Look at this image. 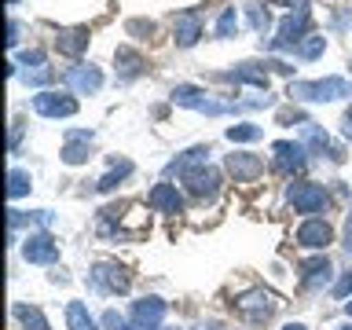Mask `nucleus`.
I'll return each mask as SVG.
<instances>
[{
  "label": "nucleus",
  "mask_w": 352,
  "mask_h": 330,
  "mask_svg": "<svg viewBox=\"0 0 352 330\" xmlns=\"http://www.w3.org/2000/svg\"><path fill=\"white\" fill-rule=\"evenodd\" d=\"M349 294H352V272H345L334 286V297H349Z\"/></svg>",
  "instance_id": "7c9ffc66"
},
{
  "label": "nucleus",
  "mask_w": 352,
  "mask_h": 330,
  "mask_svg": "<svg viewBox=\"0 0 352 330\" xmlns=\"http://www.w3.org/2000/svg\"><path fill=\"white\" fill-rule=\"evenodd\" d=\"M92 158V132L77 129V132H66V147H63V162L66 165H81Z\"/></svg>",
  "instance_id": "ddd939ff"
},
{
  "label": "nucleus",
  "mask_w": 352,
  "mask_h": 330,
  "mask_svg": "<svg viewBox=\"0 0 352 330\" xmlns=\"http://www.w3.org/2000/svg\"><path fill=\"white\" fill-rule=\"evenodd\" d=\"M52 70H48V66H41V70H26V85H48L52 81Z\"/></svg>",
  "instance_id": "c756f323"
},
{
  "label": "nucleus",
  "mask_w": 352,
  "mask_h": 330,
  "mask_svg": "<svg viewBox=\"0 0 352 330\" xmlns=\"http://www.w3.org/2000/svg\"><path fill=\"white\" fill-rule=\"evenodd\" d=\"M66 85H70L74 92H99L103 74H99L96 66H70V70H66Z\"/></svg>",
  "instance_id": "2eb2a0df"
},
{
  "label": "nucleus",
  "mask_w": 352,
  "mask_h": 330,
  "mask_svg": "<svg viewBox=\"0 0 352 330\" xmlns=\"http://www.w3.org/2000/svg\"><path fill=\"white\" fill-rule=\"evenodd\" d=\"M283 330H305V323H286Z\"/></svg>",
  "instance_id": "f704fd0d"
},
{
  "label": "nucleus",
  "mask_w": 352,
  "mask_h": 330,
  "mask_svg": "<svg viewBox=\"0 0 352 330\" xmlns=\"http://www.w3.org/2000/svg\"><path fill=\"white\" fill-rule=\"evenodd\" d=\"M224 81H235V85H253V88H268V74H264V66L261 63H242V66H235L231 74H220Z\"/></svg>",
  "instance_id": "dca6fc26"
},
{
  "label": "nucleus",
  "mask_w": 352,
  "mask_h": 330,
  "mask_svg": "<svg viewBox=\"0 0 352 330\" xmlns=\"http://www.w3.org/2000/svg\"><path fill=\"white\" fill-rule=\"evenodd\" d=\"M268 4H275V8H301L297 0H268Z\"/></svg>",
  "instance_id": "72a5a7b5"
},
{
  "label": "nucleus",
  "mask_w": 352,
  "mask_h": 330,
  "mask_svg": "<svg viewBox=\"0 0 352 330\" xmlns=\"http://www.w3.org/2000/svg\"><path fill=\"white\" fill-rule=\"evenodd\" d=\"M272 151H275V169H283V173H290V169H301V165H305V147H301V143L279 140Z\"/></svg>",
  "instance_id": "f3484780"
},
{
  "label": "nucleus",
  "mask_w": 352,
  "mask_h": 330,
  "mask_svg": "<svg viewBox=\"0 0 352 330\" xmlns=\"http://www.w3.org/2000/svg\"><path fill=\"white\" fill-rule=\"evenodd\" d=\"M11 4H19V0H11Z\"/></svg>",
  "instance_id": "4c0bfd02"
},
{
  "label": "nucleus",
  "mask_w": 352,
  "mask_h": 330,
  "mask_svg": "<svg viewBox=\"0 0 352 330\" xmlns=\"http://www.w3.org/2000/svg\"><path fill=\"white\" fill-rule=\"evenodd\" d=\"M294 99H308V103H330V99H345L352 96V85L345 77H323V81H297L290 85Z\"/></svg>",
  "instance_id": "f257e3e1"
},
{
  "label": "nucleus",
  "mask_w": 352,
  "mask_h": 330,
  "mask_svg": "<svg viewBox=\"0 0 352 330\" xmlns=\"http://www.w3.org/2000/svg\"><path fill=\"white\" fill-rule=\"evenodd\" d=\"M349 316H352V301H349Z\"/></svg>",
  "instance_id": "e433bc0d"
},
{
  "label": "nucleus",
  "mask_w": 352,
  "mask_h": 330,
  "mask_svg": "<svg viewBox=\"0 0 352 330\" xmlns=\"http://www.w3.org/2000/svg\"><path fill=\"white\" fill-rule=\"evenodd\" d=\"M246 19H250V26L257 30V33H268V30H272V15H268L261 4H250V8H246Z\"/></svg>",
  "instance_id": "bb28decb"
},
{
  "label": "nucleus",
  "mask_w": 352,
  "mask_h": 330,
  "mask_svg": "<svg viewBox=\"0 0 352 330\" xmlns=\"http://www.w3.org/2000/svg\"><path fill=\"white\" fill-rule=\"evenodd\" d=\"M132 173V162H125V158H121V162H114V165H110V173L103 176V180H99L96 187H99V191H114V187L121 184V180H125V176Z\"/></svg>",
  "instance_id": "b1692460"
},
{
  "label": "nucleus",
  "mask_w": 352,
  "mask_h": 330,
  "mask_svg": "<svg viewBox=\"0 0 352 330\" xmlns=\"http://www.w3.org/2000/svg\"><path fill=\"white\" fill-rule=\"evenodd\" d=\"M327 191H323V184H290V206L297 209V213H323L327 209Z\"/></svg>",
  "instance_id": "20e7f679"
},
{
  "label": "nucleus",
  "mask_w": 352,
  "mask_h": 330,
  "mask_svg": "<svg viewBox=\"0 0 352 330\" xmlns=\"http://www.w3.org/2000/svg\"><path fill=\"white\" fill-rule=\"evenodd\" d=\"M228 173L235 176V184H253L264 173V162L257 154H228Z\"/></svg>",
  "instance_id": "9b49d317"
},
{
  "label": "nucleus",
  "mask_w": 352,
  "mask_h": 330,
  "mask_svg": "<svg viewBox=\"0 0 352 330\" xmlns=\"http://www.w3.org/2000/svg\"><path fill=\"white\" fill-rule=\"evenodd\" d=\"M33 110L41 118H70V114H77V99L59 96V92H37L33 96Z\"/></svg>",
  "instance_id": "423d86ee"
},
{
  "label": "nucleus",
  "mask_w": 352,
  "mask_h": 330,
  "mask_svg": "<svg viewBox=\"0 0 352 330\" xmlns=\"http://www.w3.org/2000/svg\"><path fill=\"white\" fill-rule=\"evenodd\" d=\"M129 33H154V22H143V19H132V22H129Z\"/></svg>",
  "instance_id": "473e14b6"
},
{
  "label": "nucleus",
  "mask_w": 352,
  "mask_h": 330,
  "mask_svg": "<svg viewBox=\"0 0 352 330\" xmlns=\"http://www.w3.org/2000/svg\"><path fill=\"white\" fill-rule=\"evenodd\" d=\"M235 312L246 319V323L261 327V323H268V319L275 316V297L264 294V290H250V294H242L235 301Z\"/></svg>",
  "instance_id": "7ed1b4c3"
},
{
  "label": "nucleus",
  "mask_w": 352,
  "mask_h": 330,
  "mask_svg": "<svg viewBox=\"0 0 352 330\" xmlns=\"http://www.w3.org/2000/svg\"><path fill=\"white\" fill-rule=\"evenodd\" d=\"M198 37H202V15L198 11H180L173 22V41L180 48H191V44H198Z\"/></svg>",
  "instance_id": "9d476101"
},
{
  "label": "nucleus",
  "mask_w": 352,
  "mask_h": 330,
  "mask_svg": "<svg viewBox=\"0 0 352 330\" xmlns=\"http://www.w3.org/2000/svg\"><path fill=\"white\" fill-rule=\"evenodd\" d=\"M184 180H187V191H191L198 202H213L217 191H220V176H217V169H209V165H198V169L184 173Z\"/></svg>",
  "instance_id": "39448f33"
},
{
  "label": "nucleus",
  "mask_w": 352,
  "mask_h": 330,
  "mask_svg": "<svg viewBox=\"0 0 352 330\" xmlns=\"http://www.w3.org/2000/svg\"><path fill=\"white\" fill-rule=\"evenodd\" d=\"M264 136V129L261 125H250V121H242V125H231L228 129V140L231 143H253V140H261Z\"/></svg>",
  "instance_id": "393cba45"
},
{
  "label": "nucleus",
  "mask_w": 352,
  "mask_h": 330,
  "mask_svg": "<svg viewBox=\"0 0 352 330\" xmlns=\"http://www.w3.org/2000/svg\"><path fill=\"white\" fill-rule=\"evenodd\" d=\"M22 257H26L30 264H55L59 261V242H55L52 235H30L26 246H22Z\"/></svg>",
  "instance_id": "6e6552de"
},
{
  "label": "nucleus",
  "mask_w": 352,
  "mask_h": 330,
  "mask_svg": "<svg viewBox=\"0 0 352 330\" xmlns=\"http://www.w3.org/2000/svg\"><path fill=\"white\" fill-rule=\"evenodd\" d=\"M330 261L327 257H312V261H305L301 264V279H305V286H319V283H327L330 279Z\"/></svg>",
  "instance_id": "6ab92c4d"
},
{
  "label": "nucleus",
  "mask_w": 352,
  "mask_h": 330,
  "mask_svg": "<svg viewBox=\"0 0 352 330\" xmlns=\"http://www.w3.org/2000/svg\"><path fill=\"white\" fill-rule=\"evenodd\" d=\"M297 242H301L305 250H327L330 242H334V228H330L327 220L312 217V220H305V224L297 228Z\"/></svg>",
  "instance_id": "0eeeda50"
},
{
  "label": "nucleus",
  "mask_w": 352,
  "mask_h": 330,
  "mask_svg": "<svg viewBox=\"0 0 352 330\" xmlns=\"http://www.w3.org/2000/svg\"><path fill=\"white\" fill-rule=\"evenodd\" d=\"M92 283H96V290H103V294H125L129 290V272L121 268V264H99L92 272Z\"/></svg>",
  "instance_id": "1a4fd4ad"
},
{
  "label": "nucleus",
  "mask_w": 352,
  "mask_h": 330,
  "mask_svg": "<svg viewBox=\"0 0 352 330\" xmlns=\"http://www.w3.org/2000/svg\"><path fill=\"white\" fill-rule=\"evenodd\" d=\"M19 59L26 63V66H30V63H33V66H41V63H44V52H41V48H30V52H22Z\"/></svg>",
  "instance_id": "2f4dec72"
},
{
  "label": "nucleus",
  "mask_w": 352,
  "mask_h": 330,
  "mask_svg": "<svg viewBox=\"0 0 352 330\" xmlns=\"http://www.w3.org/2000/svg\"><path fill=\"white\" fill-rule=\"evenodd\" d=\"M147 206L158 213H184V198L176 191V184H154L147 195Z\"/></svg>",
  "instance_id": "f8f14e48"
},
{
  "label": "nucleus",
  "mask_w": 352,
  "mask_h": 330,
  "mask_svg": "<svg viewBox=\"0 0 352 330\" xmlns=\"http://www.w3.org/2000/svg\"><path fill=\"white\" fill-rule=\"evenodd\" d=\"M162 316H165V301H158V297H143V301L132 305V319L140 327H158Z\"/></svg>",
  "instance_id": "a211bd4d"
},
{
  "label": "nucleus",
  "mask_w": 352,
  "mask_h": 330,
  "mask_svg": "<svg viewBox=\"0 0 352 330\" xmlns=\"http://www.w3.org/2000/svg\"><path fill=\"white\" fill-rule=\"evenodd\" d=\"M334 330H352V323H341V327H334Z\"/></svg>",
  "instance_id": "c9c22d12"
},
{
  "label": "nucleus",
  "mask_w": 352,
  "mask_h": 330,
  "mask_svg": "<svg viewBox=\"0 0 352 330\" xmlns=\"http://www.w3.org/2000/svg\"><path fill=\"white\" fill-rule=\"evenodd\" d=\"M323 52H327V41L323 37H305L301 44H297V55H301V59H319Z\"/></svg>",
  "instance_id": "cd10ccee"
},
{
  "label": "nucleus",
  "mask_w": 352,
  "mask_h": 330,
  "mask_svg": "<svg viewBox=\"0 0 352 330\" xmlns=\"http://www.w3.org/2000/svg\"><path fill=\"white\" fill-rule=\"evenodd\" d=\"M235 30H239V15H235V8H224V11H220V19H217V37H231Z\"/></svg>",
  "instance_id": "c85d7f7f"
},
{
  "label": "nucleus",
  "mask_w": 352,
  "mask_h": 330,
  "mask_svg": "<svg viewBox=\"0 0 352 330\" xmlns=\"http://www.w3.org/2000/svg\"><path fill=\"white\" fill-rule=\"evenodd\" d=\"M55 48H59V55H70V59H77V55L88 48V26L59 30V37H55Z\"/></svg>",
  "instance_id": "4468645a"
},
{
  "label": "nucleus",
  "mask_w": 352,
  "mask_h": 330,
  "mask_svg": "<svg viewBox=\"0 0 352 330\" xmlns=\"http://www.w3.org/2000/svg\"><path fill=\"white\" fill-rule=\"evenodd\" d=\"M30 173H22V169H11L8 173V198H22V195H26L30 191Z\"/></svg>",
  "instance_id": "a878e982"
},
{
  "label": "nucleus",
  "mask_w": 352,
  "mask_h": 330,
  "mask_svg": "<svg viewBox=\"0 0 352 330\" xmlns=\"http://www.w3.org/2000/svg\"><path fill=\"white\" fill-rule=\"evenodd\" d=\"M308 26H312V11L301 4L294 15H286V19L279 22V37L268 41V48H297V44L308 37Z\"/></svg>",
  "instance_id": "f03ea898"
},
{
  "label": "nucleus",
  "mask_w": 352,
  "mask_h": 330,
  "mask_svg": "<svg viewBox=\"0 0 352 330\" xmlns=\"http://www.w3.org/2000/svg\"><path fill=\"white\" fill-rule=\"evenodd\" d=\"M66 327H70V330H99L96 319L88 316V308H85L81 301H70V305H66Z\"/></svg>",
  "instance_id": "412c9836"
},
{
  "label": "nucleus",
  "mask_w": 352,
  "mask_h": 330,
  "mask_svg": "<svg viewBox=\"0 0 352 330\" xmlns=\"http://www.w3.org/2000/svg\"><path fill=\"white\" fill-rule=\"evenodd\" d=\"M114 59H118L121 77H125V81H132L136 74H143V55H140V52H132V48H118Z\"/></svg>",
  "instance_id": "4be33fe9"
},
{
  "label": "nucleus",
  "mask_w": 352,
  "mask_h": 330,
  "mask_svg": "<svg viewBox=\"0 0 352 330\" xmlns=\"http://www.w3.org/2000/svg\"><path fill=\"white\" fill-rule=\"evenodd\" d=\"M206 154H209V147H191L184 158H176V162L169 165V173H180V176H184V173H191V165L198 169V165H206Z\"/></svg>",
  "instance_id": "5701e85b"
},
{
  "label": "nucleus",
  "mask_w": 352,
  "mask_h": 330,
  "mask_svg": "<svg viewBox=\"0 0 352 330\" xmlns=\"http://www.w3.org/2000/svg\"><path fill=\"white\" fill-rule=\"evenodd\" d=\"M11 312H15V319L26 330H52V323L44 319V312H41V308H33V305H15Z\"/></svg>",
  "instance_id": "aec40b11"
}]
</instances>
